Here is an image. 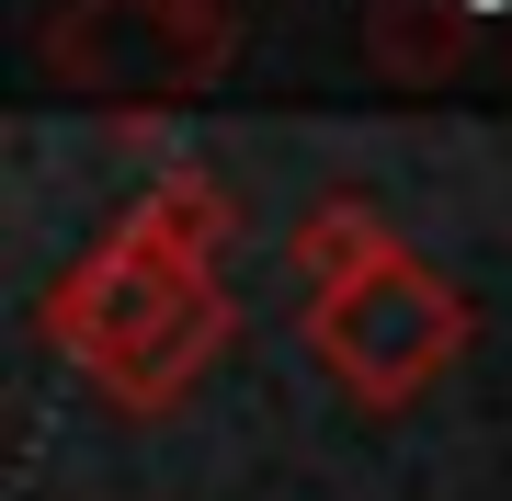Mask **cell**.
<instances>
[{"instance_id":"2","label":"cell","mask_w":512,"mask_h":501,"mask_svg":"<svg viewBox=\"0 0 512 501\" xmlns=\"http://www.w3.org/2000/svg\"><path fill=\"white\" fill-rule=\"evenodd\" d=\"M205 285H217L205 262H183L171 240H148L137 217H114L103 240L80 251L57 285H46V342L69 353L80 376H114V365H126V353H137L148 331H160L171 308H194Z\"/></svg>"},{"instance_id":"5","label":"cell","mask_w":512,"mask_h":501,"mask_svg":"<svg viewBox=\"0 0 512 501\" xmlns=\"http://www.w3.org/2000/svg\"><path fill=\"white\" fill-rule=\"evenodd\" d=\"M126 217L148 228V240H171L183 262H205V274H217V262H228V228H239V205H228L217 171H160V183H148Z\"/></svg>"},{"instance_id":"3","label":"cell","mask_w":512,"mask_h":501,"mask_svg":"<svg viewBox=\"0 0 512 501\" xmlns=\"http://www.w3.org/2000/svg\"><path fill=\"white\" fill-rule=\"evenodd\" d=\"M228 331H239L228 285H205L194 308H171V319H160V331H148V342H137L114 376H92V388H103L114 410H126V422H160V410H183V399L205 388V365L228 353Z\"/></svg>"},{"instance_id":"1","label":"cell","mask_w":512,"mask_h":501,"mask_svg":"<svg viewBox=\"0 0 512 501\" xmlns=\"http://www.w3.org/2000/svg\"><path fill=\"white\" fill-rule=\"evenodd\" d=\"M467 331H478L467 285L433 274L421 251H399V262H376V274L308 297V353H319V376H330L353 410H410V399L467 353Z\"/></svg>"},{"instance_id":"4","label":"cell","mask_w":512,"mask_h":501,"mask_svg":"<svg viewBox=\"0 0 512 501\" xmlns=\"http://www.w3.org/2000/svg\"><path fill=\"white\" fill-rule=\"evenodd\" d=\"M285 251H296V274H308V297H330V285H353V274H376V262H399L410 240L387 228V205H365V194H319L308 217L285 228Z\"/></svg>"}]
</instances>
